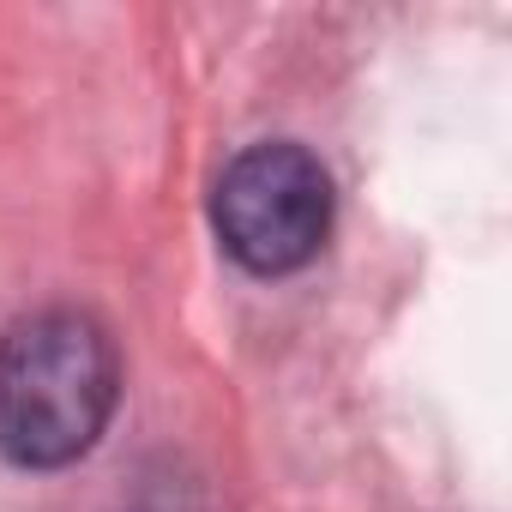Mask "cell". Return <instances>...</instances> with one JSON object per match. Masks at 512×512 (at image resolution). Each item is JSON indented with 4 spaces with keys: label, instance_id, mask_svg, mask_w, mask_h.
I'll return each instance as SVG.
<instances>
[{
    "label": "cell",
    "instance_id": "2",
    "mask_svg": "<svg viewBox=\"0 0 512 512\" xmlns=\"http://www.w3.org/2000/svg\"><path fill=\"white\" fill-rule=\"evenodd\" d=\"M217 235L247 272L278 278L308 266L332 229V181L302 145H253L217 181Z\"/></svg>",
    "mask_w": 512,
    "mask_h": 512
},
{
    "label": "cell",
    "instance_id": "1",
    "mask_svg": "<svg viewBox=\"0 0 512 512\" xmlns=\"http://www.w3.org/2000/svg\"><path fill=\"white\" fill-rule=\"evenodd\" d=\"M121 362L97 320L31 314L0 338V452L25 470H61L97 446L115 416Z\"/></svg>",
    "mask_w": 512,
    "mask_h": 512
}]
</instances>
